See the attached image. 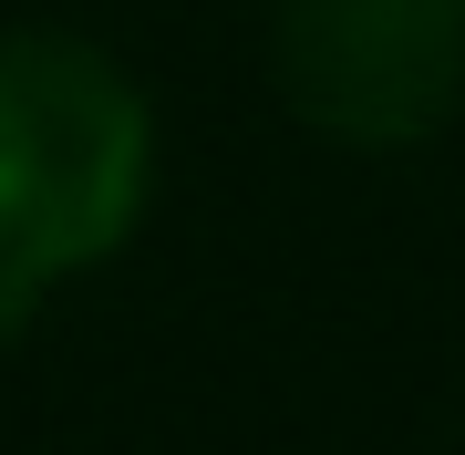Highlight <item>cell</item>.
<instances>
[{
    "mask_svg": "<svg viewBox=\"0 0 465 455\" xmlns=\"http://www.w3.org/2000/svg\"><path fill=\"white\" fill-rule=\"evenodd\" d=\"M166 135L114 42L0 21V341L145 238Z\"/></svg>",
    "mask_w": 465,
    "mask_h": 455,
    "instance_id": "cell-1",
    "label": "cell"
},
{
    "mask_svg": "<svg viewBox=\"0 0 465 455\" xmlns=\"http://www.w3.org/2000/svg\"><path fill=\"white\" fill-rule=\"evenodd\" d=\"M269 94L341 155H414L465 114V0H269Z\"/></svg>",
    "mask_w": 465,
    "mask_h": 455,
    "instance_id": "cell-2",
    "label": "cell"
}]
</instances>
